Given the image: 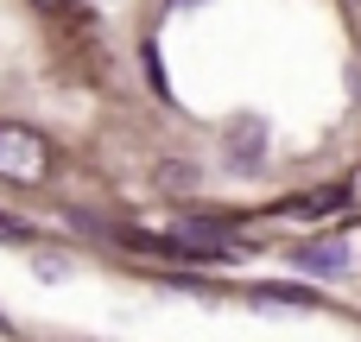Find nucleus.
I'll list each match as a JSON object with an SVG mask.
<instances>
[{"mask_svg":"<svg viewBox=\"0 0 361 342\" xmlns=\"http://www.w3.org/2000/svg\"><path fill=\"white\" fill-rule=\"evenodd\" d=\"M349 197H355V203H361V171H355V184H349Z\"/></svg>","mask_w":361,"mask_h":342,"instance_id":"obj_5","label":"nucleus"},{"mask_svg":"<svg viewBox=\"0 0 361 342\" xmlns=\"http://www.w3.org/2000/svg\"><path fill=\"white\" fill-rule=\"evenodd\" d=\"M171 6H203V0H171Z\"/></svg>","mask_w":361,"mask_h":342,"instance_id":"obj_6","label":"nucleus"},{"mask_svg":"<svg viewBox=\"0 0 361 342\" xmlns=\"http://www.w3.org/2000/svg\"><path fill=\"white\" fill-rule=\"evenodd\" d=\"M247 298H254V305H298V311L317 305V292H305V286H254Z\"/></svg>","mask_w":361,"mask_h":342,"instance_id":"obj_3","label":"nucleus"},{"mask_svg":"<svg viewBox=\"0 0 361 342\" xmlns=\"http://www.w3.org/2000/svg\"><path fill=\"white\" fill-rule=\"evenodd\" d=\"M51 171V146L44 133L19 127V121H0V178L6 184H38Z\"/></svg>","mask_w":361,"mask_h":342,"instance_id":"obj_1","label":"nucleus"},{"mask_svg":"<svg viewBox=\"0 0 361 342\" xmlns=\"http://www.w3.org/2000/svg\"><path fill=\"white\" fill-rule=\"evenodd\" d=\"M0 241H19V248H25V241H38V228H32V222H19V216H6V209H0Z\"/></svg>","mask_w":361,"mask_h":342,"instance_id":"obj_4","label":"nucleus"},{"mask_svg":"<svg viewBox=\"0 0 361 342\" xmlns=\"http://www.w3.org/2000/svg\"><path fill=\"white\" fill-rule=\"evenodd\" d=\"M292 260H298V267H311V273H343V267H349V254H343V248H330V241H324V248H292Z\"/></svg>","mask_w":361,"mask_h":342,"instance_id":"obj_2","label":"nucleus"},{"mask_svg":"<svg viewBox=\"0 0 361 342\" xmlns=\"http://www.w3.org/2000/svg\"><path fill=\"white\" fill-rule=\"evenodd\" d=\"M38 6H70V0H38Z\"/></svg>","mask_w":361,"mask_h":342,"instance_id":"obj_7","label":"nucleus"}]
</instances>
